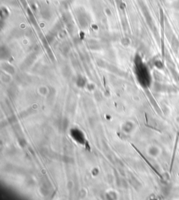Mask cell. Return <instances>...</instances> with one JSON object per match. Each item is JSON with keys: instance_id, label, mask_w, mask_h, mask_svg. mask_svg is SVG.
<instances>
[{"instance_id": "6da1fadb", "label": "cell", "mask_w": 179, "mask_h": 200, "mask_svg": "<svg viewBox=\"0 0 179 200\" xmlns=\"http://www.w3.org/2000/svg\"><path fill=\"white\" fill-rule=\"evenodd\" d=\"M178 136H177V139L176 141V143H175V146H174V148H173V156H172V161H171V169H170V171H171V168H172V166H173V160H174V157H175V154H176V147H177V143H178Z\"/></svg>"}]
</instances>
